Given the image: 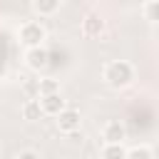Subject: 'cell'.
<instances>
[{
  "label": "cell",
  "instance_id": "cell-1",
  "mask_svg": "<svg viewBox=\"0 0 159 159\" xmlns=\"http://www.w3.org/2000/svg\"><path fill=\"white\" fill-rule=\"evenodd\" d=\"M102 77H104V82H107L109 87L122 89V87H127V84L134 80V70H132V65H129L127 60H112V62L104 65Z\"/></svg>",
  "mask_w": 159,
  "mask_h": 159
},
{
  "label": "cell",
  "instance_id": "cell-2",
  "mask_svg": "<svg viewBox=\"0 0 159 159\" xmlns=\"http://www.w3.org/2000/svg\"><path fill=\"white\" fill-rule=\"evenodd\" d=\"M47 37V32H45V27L40 25V22H25L22 27H20V42L27 47V50H32V47H42V40Z\"/></svg>",
  "mask_w": 159,
  "mask_h": 159
},
{
  "label": "cell",
  "instance_id": "cell-3",
  "mask_svg": "<svg viewBox=\"0 0 159 159\" xmlns=\"http://www.w3.org/2000/svg\"><path fill=\"white\" fill-rule=\"evenodd\" d=\"M80 124H82V114H80L77 109L65 107V109L57 114V129H60L62 134H75V132L80 129Z\"/></svg>",
  "mask_w": 159,
  "mask_h": 159
},
{
  "label": "cell",
  "instance_id": "cell-4",
  "mask_svg": "<svg viewBox=\"0 0 159 159\" xmlns=\"http://www.w3.org/2000/svg\"><path fill=\"white\" fill-rule=\"evenodd\" d=\"M124 137H127V129H124V124H122L119 119H109V122L102 127V139H104V144H122Z\"/></svg>",
  "mask_w": 159,
  "mask_h": 159
},
{
  "label": "cell",
  "instance_id": "cell-5",
  "mask_svg": "<svg viewBox=\"0 0 159 159\" xmlns=\"http://www.w3.org/2000/svg\"><path fill=\"white\" fill-rule=\"evenodd\" d=\"M25 60H27V67H30V70L40 72V70H45V67L50 65V52H47L45 47H32V50H27Z\"/></svg>",
  "mask_w": 159,
  "mask_h": 159
},
{
  "label": "cell",
  "instance_id": "cell-6",
  "mask_svg": "<svg viewBox=\"0 0 159 159\" xmlns=\"http://www.w3.org/2000/svg\"><path fill=\"white\" fill-rule=\"evenodd\" d=\"M37 104H40V112H42V114H50V117H57V114L65 109V99H62V94H47V97H40Z\"/></svg>",
  "mask_w": 159,
  "mask_h": 159
},
{
  "label": "cell",
  "instance_id": "cell-7",
  "mask_svg": "<svg viewBox=\"0 0 159 159\" xmlns=\"http://www.w3.org/2000/svg\"><path fill=\"white\" fill-rule=\"evenodd\" d=\"M102 30H104V20H102V15H97V12L84 15V20H82V32H84L87 37H97Z\"/></svg>",
  "mask_w": 159,
  "mask_h": 159
},
{
  "label": "cell",
  "instance_id": "cell-8",
  "mask_svg": "<svg viewBox=\"0 0 159 159\" xmlns=\"http://www.w3.org/2000/svg\"><path fill=\"white\" fill-rule=\"evenodd\" d=\"M32 10L37 15H55L60 10V0H32Z\"/></svg>",
  "mask_w": 159,
  "mask_h": 159
},
{
  "label": "cell",
  "instance_id": "cell-9",
  "mask_svg": "<svg viewBox=\"0 0 159 159\" xmlns=\"http://www.w3.org/2000/svg\"><path fill=\"white\" fill-rule=\"evenodd\" d=\"M37 92H40V97L60 94V82H57V80H52V77H45V80H40V82H37Z\"/></svg>",
  "mask_w": 159,
  "mask_h": 159
},
{
  "label": "cell",
  "instance_id": "cell-10",
  "mask_svg": "<svg viewBox=\"0 0 159 159\" xmlns=\"http://www.w3.org/2000/svg\"><path fill=\"white\" fill-rule=\"evenodd\" d=\"M22 117H25L27 122H37V119L42 117V112H40V104H37V99H27V102L22 104Z\"/></svg>",
  "mask_w": 159,
  "mask_h": 159
},
{
  "label": "cell",
  "instance_id": "cell-11",
  "mask_svg": "<svg viewBox=\"0 0 159 159\" xmlns=\"http://www.w3.org/2000/svg\"><path fill=\"white\" fill-rule=\"evenodd\" d=\"M102 159H124L127 157V149L122 144H104L102 147Z\"/></svg>",
  "mask_w": 159,
  "mask_h": 159
},
{
  "label": "cell",
  "instance_id": "cell-12",
  "mask_svg": "<svg viewBox=\"0 0 159 159\" xmlns=\"http://www.w3.org/2000/svg\"><path fill=\"white\" fill-rule=\"evenodd\" d=\"M124 159H154V157H152V149L149 147H134V149L127 152Z\"/></svg>",
  "mask_w": 159,
  "mask_h": 159
},
{
  "label": "cell",
  "instance_id": "cell-13",
  "mask_svg": "<svg viewBox=\"0 0 159 159\" xmlns=\"http://www.w3.org/2000/svg\"><path fill=\"white\" fill-rule=\"evenodd\" d=\"M144 12H147V20L154 22V20H157V12H159V2H154V0L147 2V5H144Z\"/></svg>",
  "mask_w": 159,
  "mask_h": 159
},
{
  "label": "cell",
  "instance_id": "cell-14",
  "mask_svg": "<svg viewBox=\"0 0 159 159\" xmlns=\"http://www.w3.org/2000/svg\"><path fill=\"white\" fill-rule=\"evenodd\" d=\"M15 159H40V154H37L35 149H22V152H20Z\"/></svg>",
  "mask_w": 159,
  "mask_h": 159
}]
</instances>
